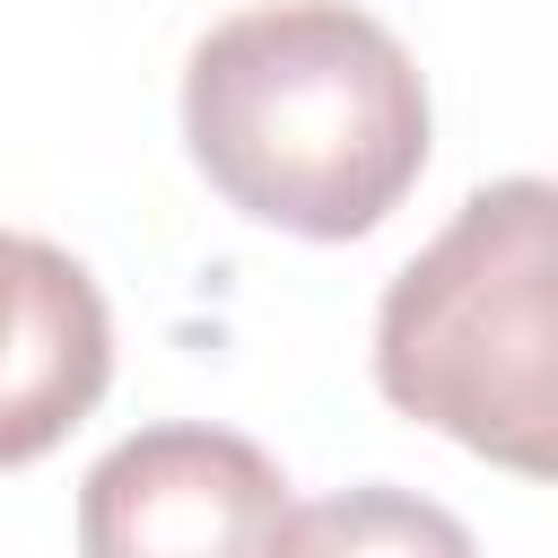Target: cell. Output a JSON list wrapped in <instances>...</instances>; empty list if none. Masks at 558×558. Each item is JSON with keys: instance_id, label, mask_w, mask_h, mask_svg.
Wrapping results in <instances>:
<instances>
[{"instance_id": "cell-1", "label": "cell", "mask_w": 558, "mask_h": 558, "mask_svg": "<svg viewBox=\"0 0 558 558\" xmlns=\"http://www.w3.org/2000/svg\"><path fill=\"white\" fill-rule=\"evenodd\" d=\"M183 140L244 218L349 244L410 201L427 166V87L384 17L349 0H270L201 35Z\"/></svg>"}, {"instance_id": "cell-2", "label": "cell", "mask_w": 558, "mask_h": 558, "mask_svg": "<svg viewBox=\"0 0 558 558\" xmlns=\"http://www.w3.org/2000/svg\"><path fill=\"white\" fill-rule=\"evenodd\" d=\"M375 384L462 453L558 480V183H480L384 288Z\"/></svg>"}, {"instance_id": "cell-3", "label": "cell", "mask_w": 558, "mask_h": 558, "mask_svg": "<svg viewBox=\"0 0 558 558\" xmlns=\"http://www.w3.org/2000/svg\"><path fill=\"white\" fill-rule=\"evenodd\" d=\"M78 541L96 558H209V549H279L288 471L227 427H140L78 488Z\"/></svg>"}, {"instance_id": "cell-4", "label": "cell", "mask_w": 558, "mask_h": 558, "mask_svg": "<svg viewBox=\"0 0 558 558\" xmlns=\"http://www.w3.org/2000/svg\"><path fill=\"white\" fill-rule=\"evenodd\" d=\"M113 384V314L44 235L0 227V471L52 453Z\"/></svg>"}]
</instances>
